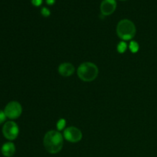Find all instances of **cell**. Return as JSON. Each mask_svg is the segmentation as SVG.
Returning a JSON list of instances; mask_svg holds the SVG:
<instances>
[{
	"mask_svg": "<svg viewBox=\"0 0 157 157\" xmlns=\"http://www.w3.org/2000/svg\"><path fill=\"white\" fill-rule=\"evenodd\" d=\"M128 47H129V49H130V51L132 52V53H136V52L139 51V48H140L139 44L135 41H130Z\"/></svg>",
	"mask_w": 157,
	"mask_h": 157,
	"instance_id": "cell-10",
	"label": "cell"
},
{
	"mask_svg": "<svg viewBox=\"0 0 157 157\" xmlns=\"http://www.w3.org/2000/svg\"><path fill=\"white\" fill-rule=\"evenodd\" d=\"M117 2L115 0H103L101 5V11L103 15H110L115 11Z\"/></svg>",
	"mask_w": 157,
	"mask_h": 157,
	"instance_id": "cell-7",
	"label": "cell"
},
{
	"mask_svg": "<svg viewBox=\"0 0 157 157\" xmlns=\"http://www.w3.org/2000/svg\"><path fill=\"white\" fill-rule=\"evenodd\" d=\"M1 152L2 155L6 157H12L15 153V147L14 144L11 142L6 143L2 147Z\"/></svg>",
	"mask_w": 157,
	"mask_h": 157,
	"instance_id": "cell-9",
	"label": "cell"
},
{
	"mask_svg": "<svg viewBox=\"0 0 157 157\" xmlns=\"http://www.w3.org/2000/svg\"><path fill=\"white\" fill-rule=\"evenodd\" d=\"M99 70L98 66L91 62H84L78 67V76L85 82H90L96 79Z\"/></svg>",
	"mask_w": 157,
	"mask_h": 157,
	"instance_id": "cell-2",
	"label": "cell"
},
{
	"mask_svg": "<svg viewBox=\"0 0 157 157\" xmlns=\"http://www.w3.org/2000/svg\"><path fill=\"white\" fill-rule=\"evenodd\" d=\"M127 47H128V45H127V44L125 41H121V42L117 44V52H119V53L123 54L127 51Z\"/></svg>",
	"mask_w": 157,
	"mask_h": 157,
	"instance_id": "cell-11",
	"label": "cell"
},
{
	"mask_svg": "<svg viewBox=\"0 0 157 157\" xmlns=\"http://www.w3.org/2000/svg\"><path fill=\"white\" fill-rule=\"evenodd\" d=\"M4 112L9 119H17L22 113V107L17 101H11L6 105Z\"/></svg>",
	"mask_w": 157,
	"mask_h": 157,
	"instance_id": "cell-4",
	"label": "cell"
},
{
	"mask_svg": "<svg viewBox=\"0 0 157 157\" xmlns=\"http://www.w3.org/2000/svg\"><path fill=\"white\" fill-rule=\"evenodd\" d=\"M46 2L49 6H52V5L55 3V0H46Z\"/></svg>",
	"mask_w": 157,
	"mask_h": 157,
	"instance_id": "cell-16",
	"label": "cell"
},
{
	"mask_svg": "<svg viewBox=\"0 0 157 157\" xmlns=\"http://www.w3.org/2000/svg\"><path fill=\"white\" fill-rule=\"evenodd\" d=\"M32 3L33 6L38 7V6H41V3H42V0H32Z\"/></svg>",
	"mask_w": 157,
	"mask_h": 157,
	"instance_id": "cell-15",
	"label": "cell"
},
{
	"mask_svg": "<svg viewBox=\"0 0 157 157\" xmlns=\"http://www.w3.org/2000/svg\"><path fill=\"white\" fill-rule=\"evenodd\" d=\"M19 133L18 125L13 121H8L2 127V133L9 140H14L17 138Z\"/></svg>",
	"mask_w": 157,
	"mask_h": 157,
	"instance_id": "cell-5",
	"label": "cell"
},
{
	"mask_svg": "<svg viewBox=\"0 0 157 157\" xmlns=\"http://www.w3.org/2000/svg\"><path fill=\"white\" fill-rule=\"evenodd\" d=\"M43 144L45 150L52 154L59 153L63 147L64 138L59 131L50 130L44 136Z\"/></svg>",
	"mask_w": 157,
	"mask_h": 157,
	"instance_id": "cell-1",
	"label": "cell"
},
{
	"mask_svg": "<svg viewBox=\"0 0 157 157\" xmlns=\"http://www.w3.org/2000/svg\"><path fill=\"white\" fill-rule=\"evenodd\" d=\"M75 72V67L71 63H62L58 67V73L63 77H69Z\"/></svg>",
	"mask_w": 157,
	"mask_h": 157,
	"instance_id": "cell-8",
	"label": "cell"
},
{
	"mask_svg": "<svg viewBox=\"0 0 157 157\" xmlns=\"http://www.w3.org/2000/svg\"><path fill=\"white\" fill-rule=\"evenodd\" d=\"M6 117H6L5 112L0 110V124H2V123H4L5 121H6Z\"/></svg>",
	"mask_w": 157,
	"mask_h": 157,
	"instance_id": "cell-14",
	"label": "cell"
},
{
	"mask_svg": "<svg viewBox=\"0 0 157 157\" xmlns=\"http://www.w3.org/2000/svg\"><path fill=\"white\" fill-rule=\"evenodd\" d=\"M122 1H125V0H122Z\"/></svg>",
	"mask_w": 157,
	"mask_h": 157,
	"instance_id": "cell-17",
	"label": "cell"
},
{
	"mask_svg": "<svg viewBox=\"0 0 157 157\" xmlns=\"http://www.w3.org/2000/svg\"><path fill=\"white\" fill-rule=\"evenodd\" d=\"M41 15H42L43 16H44V17H48V16H50V15H51L50 10H49L48 9H47V8H45V7H44V8H42V9H41Z\"/></svg>",
	"mask_w": 157,
	"mask_h": 157,
	"instance_id": "cell-13",
	"label": "cell"
},
{
	"mask_svg": "<svg viewBox=\"0 0 157 157\" xmlns=\"http://www.w3.org/2000/svg\"><path fill=\"white\" fill-rule=\"evenodd\" d=\"M57 129H58V131H61V130H64L66 127V121L63 118L58 120V123H57Z\"/></svg>",
	"mask_w": 157,
	"mask_h": 157,
	"instance_id": "cell-12",
	"label": "cell"
},
{
	"mask_svg": "<svg viewBox=\"0 0 157 157\" xmlns=\"http://www.w3.org/2000/svg\"><path fill=\"white\" fill-rule=\"evenodd\" d=\"M136 26L129 19H123L119 21L117 26V34L118 37L124 41L130 40L136 35Z\"/></svg>",
	"mask_w": 157,
	"mask_h": 157,
	"instance_id": "cell-3",
	"label": "cell"
},
{
	"mask_svg": "<svg viewBox=\"0 0 157 157\" xmlns=\"http://www.w3.org/2000/svg\"><path fill=\"white\" fill-rule=\"evenodd\" d=\"M64 137L68 142L78 143L82 139V133L75 127H69L64 131Z\"/></svg>",
	"mask_w": 157,
	"mask_h": 157,
	"instance_id": "cell-6",
	"label": "cell"
}]
</instances>
